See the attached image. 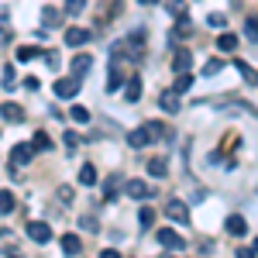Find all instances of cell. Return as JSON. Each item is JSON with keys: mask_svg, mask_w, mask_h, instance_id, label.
<instances>
[{"mask_svg": "<svg viewBox=\"0 0 258 258\" xmlns=\"http://www.w3.org/2000/svg\"><path fill=\"white\" fill-rule=\"evenodd\" d=\"M124 97H127V103H138V97H141V80H138V76H131V80H127Z\"/></svg>", "mask_w": 258, "mask_h": 258, "instance_id": "14", "label": "cell"}, {"mask_svg": "<svg viewBox=\"0 0 258 258\" xmlns=\"http://www.w3.org/2000/svg\"><path fill=\"white\" fill-rule=\"evenodd\" d=\"M83 11H86V0H66V14H69V18H76Z\"/></svg>", "mask_w": 258, "mask_h": 258, "instance_id": "22", "label": "cell"}, {"mask_svg": "<svg viewBox=\"0 0 258 258\" xmlns=\"http://www.w3.org/2000/svg\"><path fill=\"white\" fill-rule=\"evenodd\" d=\"M41 59H45V66H48V69H59V52H55V48H48Z\"/></svg>", "mask_w": 258, "mask_h": 258, "instance_id": "31", "label": "cell"}, {"mask_svg": "<svg viewBox=\"0 0 258 258\" xmlns=\"http://www.w3.org/2000/svg\"><path fill=\"white\" fill-rule=\"evenodd\" d=\"M138 4H155V0H138Z\"/></svg>", "mask_w": 258, "mask_h": 258, "instance_id": "39", "label": "cell"}, {"mask_svg": "<svg viewBox=\"0 0 258 258\" xmlns=\"http://www.w3.org/2000/svg\"><path fill=\"white\" fill-rule=\"evenodd\" d=\"M11 210H14V193L0 189V214H11Z\"/></svg>", "mask_w": 258, "mask_h": 258, "instance_id": "20", "label": "cell"}, {"mask_svg": "<svg viewBox=\"0 0 258 258\" xmlns=\"http://www.w3.org/2000/svg\"><path fill=\"white\" fill-rule=\"evenodd\" d=\"M0 83H4V90H14V66H4V76H0Z\"/></svg>", "mask_w": 258, "mask_h": 258, "instance_id": "27", "label": "cell"}, {"mask_svg": "<svg viewBox=\"0 0 258 258\" xmlns=\"http://www.w3.org/2000/svg\"><path fill=\"white\" fill-rule=\"evenodd\" d=\"M62 141H66V145H69L73 152H76V148H80V145H83V138H80V135H76V131H66V138H62Z\"/></svg>", "mask_w": 258, "mask_h": 258, "instance_id": "32", "label": "cell"}, {"mask_svg": "<svg viewBox=\"0 0 258 258\" xmlns=\"http://www.w3.org/2000/svg\"><path fill=\"white\" fill-rule=\"evenodd\" d=\"M11 21H7V11H0V45H11Z\"/></svg>", "mask_w": 258, "mask_h": 258, "instance_id": "16", "label": "cell"}, {"mask_svg": "<svg viewBox=\"0 0 258 258\" xmlns=\"http://www.w3.org/2000/svg\"><path fill=\"white\" fill-rule=\"evenodd\" d=\"M207 21H210V28H224V14H210Z\"/></svg>", "mask_w": 258, "mask_h": 258, "instance_id": "37", "label": "cell"}, {"mask_svg": "<svg viewBox=\"0 0 258 258\" xmlns=\"http://www.w3.org/2000/svg\"><path fill=\"white\" fill-rule=\"evenodd\" d=\"M0 117L11 120V124H18V120H24V110H21L18 103H0Z\"/></svg>", "mask_w": 258, "mask_h": 258, "instance_id": "8", "label": "cell"}, {"mask_svg": "<svg viewBox=\"0 0 258 258\" xmlns=\"http://www.w3.org/2000/svg\"><path fill=\"white\" fill-rule=\"evenodd\" d=\"M90 66H93V59H90V55H76V59H73V76H76V80H83V76L90 73Z\"/></svg>", "mask_w": 258, "mask_h": 258, "instance_id": "11", "label": "cell"}, {"mask_svg": "<svg viewBox=\"0 0 258 258\" xmlns=\"http://www.w3.org/2000/svg\"><path fill=\"white\" fill-rule=\"evenodd\" d=\"M189 62H193L189 48H179L176 55H172V69H176V73H186V69H189Z\"/></svg>", "mask_w": 258, "mask_h": 258, "instance_id": "10", "label": "cell"}, {"mask_svg": "<svg viewBox=\"0 0 258 258\" xmlns=\"http://www.w3.org/2000/svg\"><path fill=\"white\" fill-rule=\"evenodd\" d=\"M127 197H138V200H148V197H155V186H148V182H141V179H131L127 186Z\"/></svg>", "mask_w": 258, "mask_h": 258, "instance_id": "6", "label": "cell"}, {"mask_svg": "<svg viewBox=\"0 0 258 258\" xmlns=\"http://www.w3.org/2000/svg\"><path fill=\"white\" fill-rule=\"evenodd\" d=\"M28 238L35 241V244H48V241H52V227H48L45 220H31V224H28Z\"/></svg>", "mask_w": 258, "mask_h": 258, "instance_id": "3", "label": "cell"}, {"mask_svg": "<svg viewBox=\"0 0 258 258\" xmlns=\"http://www.w3.org/2000/svg\"><path fill=\"white\" fill-rule=\"evenodd\" d=\"M80 227H86V231H100V227H97V220L90 217V214H86V217H80Z\"/></svg>", "mask_w": 258, "mask_h": 258, "instance_id": "36", "label": "cell"}, {"mask_svg": "<svg viewBox=\"0 0 258 258\" xmlns=\"http://www.w3.org/2000/svg\"><path fill=\"white\" fill-rule=\"evenodd\" d=\"M69 117L76 120V124H90V110H86V107H73V110H69Z\"/></svg>", "mask_w": 258, "mask_h": 258, "instance_id": "25", "label": "cell"}, {"mask_svg": "<svg viewBox=\"0 0 258 258\" xmlns=\"http://www.w3.org/2000/svg\"><path fill=\"white\" fill-rule=\"evenodd\" d=\"M120 86V73L117 69H110V76H107V90H117Z\"/></svg>", "mask_w": 258, "mask_h": 258, "instance_id": "35", "label": "cell"}, {"mask_svg": "<svg viewBox=\"0 0 258 258\" xmlns=\"http://www.w3.org/2000/svg\"><path fill=\"white\" fill-rule=\"evenodd\" d=\"M162 135H165V127L152 120V124H145V127H138V131H131V138H127V145H131V148H145V145H152V141H155V138H162Z\"/></svg>", "mask_w": 258, "mask_h": 258, "instance_id": "1", "label": "cell"}, {"mask_svg": "<svg viewBox=\"0 0 258 258\" xmlns=\"http://www.w3.org/2000/svg\"><path fill=\"white\" fill-rule=\"evenodd\" d=\"M80 248H83V241L76 238V234H66V238H62V251H66V255H80Z\"/></svg>", "mask_w": 258, "mask_h": 258, "instance_id": "15", "label": "cell"}, {"mask_svg": "<svg viewBox=\"0 0 258 258\" xmlns=\"http://www.w3.org/2000/svg\"><path fill=\"white\" fill-rule=\"evenodd\" d=\"M244 35L251 41H258V18H251V21H244Z\"/></svg>", "mask_w": 258, "mask_h": 258, "instance_id": "30", "label": "cell"}, {"mask_svg": "<svg viewBox=\"0 0 258 258\" xmlns=\"http://www.w3.org/2000/svg\"><path fill=\"white\" fill-rule=\"evenodd\" d=\"M220 69H224V62H220V59H210L207 66H203V76H217Z\"/></svg>", "mask_w": 258, "mask_h": 258, "instance_id": "28", "label": "cell"}, {"mask_svg": "<svg viewBox=\"0 0 258 258\" xmlns=\"http://www.w3.org/2000/svg\"><path fill=\"white\" fill-rule=\"evenodd\" d=\"M80 182H83V186H97V169H93L90 162L80 169Z\"/></svg>", "mask_w": 258, "mask_h": 258, "instance_id": "17", "label": "cell"}, {"mask_svg": "<svg viewBox=\"0 0 258 258\" xmlns=\"http://www.w3.org/2000/svg\"><path fill=\"white\" fill-rule=\"evenodd\" d=\"M234 66H238V73H241V76H244L248 83H258V73L251 69V66H244V62H234Z\"/></svg>", "mask_w": 258, "mask_h": 258, "instance_id": "26", "label": "cell"}, {"mask_svg": "<svg viewBox=\"0 0 258 258\" xmlns=\"http://www.w3.org/2000/svg\"><path fill=\"white\" fill-rule=\"evenodd\" d=\"M165 214L172 220H179V224H189V207H186L182 200H169V203H165Z\"/></svg>", "mask_w": 258, "mask_h": 258, "instance_id": "5", "label": "cell"}, {"mask_svg": "<svg viewBox=\"0 0 258 258\" xmlns=\"http://www.w3.org/2000/svg\"><path fill=\"white\" fill-rule=\"evenodd\" d=\"M159 244L162 248H172V251H179V248H186V241L179 238L172 227H159Z\"/></svg>", "mask_w": 258, "mask_h": 258, "instance_id": "4", "label": "cell"}, {"mask_svg": "<svg viewBox=\"0 0 258 258\" xmlns=\"http://www.w3.org/2000/svg\"><path fill=\"white\" fill-rule=\"evenodd\" d=\"M59 200H62V207H69L73 203V186H59Z\"/></svg>", "mask_w": 258, "mask_h": 258, "instance_id": "34", "label": "cell"}, {"mask_svg": "<svg viewBox=\"0 0 258 258\" xmlns=\"http://www.w3.org/2000/svg\"><path fill=\"white\" fill-rule=\"evenodd\" d=\"M31 145H35V152H48V148H52V138H48V135H45V131H38V135H35V141H31Z\"/></svg>", "mask_w": 258, "mask_h": 258, "instance_id": "21", "label": "cell"}, {"mask_svg": "<svg viewBox=\"0 0 258 258\" xmlns=\"http://www.w3.org/2000/svg\"><path fill=\"white\" fill-rule=\"evenodd\" d=\"M193 31V24H189V18H179V24H176V31H172V38H186Z\"/></svg>", "mask_w": 258, "mask_h": 258, "instance_id": "23", "label": "cell"}, {"mask_svg": "<svg viewBox=\"0 0 258 258\" xmlns=\"http://www.w3.org/2000/svg\"><path fill=\"white\" fill-rule=\"evenodd\" d=\"M255 251H258V241H255Z\"/></svg>", "mask_w": 258, "mask_h": 258, "instance_id": "40", "label": "cell"}, {"mask_svg": "<svg viewBox=\"0 0 258 258\" xmlns=\"http://www.w3.org/2000/svg\"><path fill=\"white\" fill-rule=\"evenodd\" d=\"M138 220H141V227H152V224H155V214H152V210L145 207V210L138 214Z\"/></svg>", "mask_w": 258, "mask_h": 258, "instance_id": "33", "label": "cell"}, {"mask_svg": "<svg viewBox=\"0 0 258 258\" xmlns=\"http://www.w3.org/2000/svg\"><path fill=\"white\" fill-rule=\"evenodd\" d=\"M148 172H152L155 179H162L165 172H169V162H165V159H152V162H148Z\"/></svg>", "mask_w": 258, "mask_h": 258, "instance_id": "19", "label": "cell"}, {"mask_svg": "<svg viewBox=\"0 0 258 258\" xmlns=\"http://www.w3.org/2000/svg\"><path fill=\"white\" fill-rule=\"evenodd\" d=\"M217 45H220V52H231V48L238 45V38H234V35H220V38H217Z\"/></svg>", "mask_w": 258, "mask_h": 258, "instance_id": "29", "label": "cell"}, {"mask_svg": "<svg viewBox=\"0 0 258 258\" xmlns=\"http://www.w3.org/2000/svg\"><path fill=\"white\" fill-rule=\"evenodd\" d=\"M52 90H55V97H59V100H73L76 93H80V80H76V76L55 80V86H52Z\"/></svg>", "mask_w": 258, "mask_h": 258, "instance_id": "2", "label": "cell"}, {"mask_svg": "<svg viewBox=\"0 0 258 258\" xmlns=\"http://www.w3.org/2000/svg\"><path fill=\"white\" fill-rule=\"evenodd\" d=\"M224 227H227V234H241V238H244L248 220H244V217H227V224H224Z\"/></svg>", "mask_w": 258, "mask_h": 258, "instance_id": "13", "label": "cell"}, {"mask_svg": "<svg viewBox=\"0 0 258 258\" xmlns=\"http://www.w3.org/2000/svg\"><path fill=\"white\" fill-rule=\"evenodd\" d=\"M41 21H45L48 28H55V24H62V11H55V7H45V11H41Z\"/></svg>", "mask_w": 258, "mask_h": 258, "instance_id": "18", "label": "cell"}, {"mask_svg": "<svg viewBox=\"0 0 258 258\" xmlns=\"http://www.w3.org/2000/svg\"><path fill=\"white\" fill-rule=\"evenodd\" d=\"M41 55H45V48H38V45H21V48H18V59H21V62L41 59Z\"/></svg>", "mask_w": 258, "mask_h": 258, "instance_id": "12", "label": "cell"}, {"mask_svg": "<svg viewBox=\"0 0 258 258\" xmlns=\"http://www.w3.org/2000/svg\"><path fill=\"white\" fill-rule=\"evenodd\" d=\"M86 38H90V31H83V28H69V31H66V45H69V48L86 45Z\"/></svg>", "mask_w": 258, "mask_h": 258, "instance_id": "9", "label": "cell"}, {"mask_svg": "<svg viewBox=\"0 0 258 258\" xmlns=\"http://www.w3.org/2000/svg\"><path fill=\"white\" fill-rule=\"evenodd\" d=\"M100 258H120V251H114V248H103V251H100Z\"/></svg>", "mask_w": 258, "mask_h": 258, "instance_id": "38", "label": "cell"}, {"mask_svg": "<svg viewBox=\"0 0 258 258\" xmlns=\"http://www.w3.org/2000/svg\"><path fill=\"white\" fill-rule=\"evenodd\" d=\"M159 107L165 114H176L179 110V90H162L159 93Z\"/></svg>", "mask_w": 258, "mask_h": 258, "instance_id": "7", "label": "cell"}, {"mask_svg": "<svg viewBox=\"0 0 258 258\" xmlns=\"http://www.w3.org/2000/svg\"><path fill=\"white\" fill-rule=\"evenodd\" d=\"M189 86H193V76H189V69H186V73H179V80H176V86H172V90H179V93H186Z\"/></svg>", "mask_w": 258, "mask_h": 258, "instance_id": "24", "label": "cell"}]
</instances>
